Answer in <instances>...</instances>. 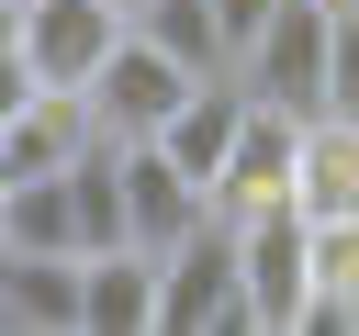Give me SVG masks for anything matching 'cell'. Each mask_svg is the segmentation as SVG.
<instances>
[{"label": "cell", "instance_id": "obj_1", "mask_svg": "<svg viewBox=\"0 0 359 336\" xmlns=\"http://www.w3.org/2000/svg\"><path fill=\"white\" fill-rule=\"evenodd\" d=\"M236 291H247L258 336H303V314H314V224L292 202L236 213Z\"/></svg>", "mask_w": 359, "mask_h": 336}, {"label": "cell", "instance_id": "obj_2", "mask_svg": "<svg viewBox=\"0 0 359 336\" xmlns=\"http://www.w3.org/2000/svg\"><path fill=\"white\" fill-rule=\"evenodd\" d=\"M157 336H247L236 224H224V213H202L180 246H157Z\"/></svg>", "mask_w": 359, "mask_h": 336}, {"label": "cell", "instance_id": "obj_3", "mask_svg": "<svg viewBox=\"0 0 359 336\" xmlns=\"http://www.w3.org/2000/svg\"><path fill=\"white\" fill-rule=\"evenodd\" d=\"M180 90H191V67H180L168 45H146V34L123 22V34H112V56L90 67L79 112H90V134H157V123L180 112Z\"/></svg>", "mask_w": 359, "mask_h": 336}, {"label": "cell", "instance_id": "obj_4", "mask_svg": "<svg viewBox=\"0 0 359 336\" xmlns=\"http://www.w3.org/2000/svg\"><path fill=\"white\" fill-rule=\"evenodd\" d=\"M292 157H303V112H280V101H247L236 112V146H224V168H213V213L236 224V213H258V202H292Z\"/></svg>", "mask_w": 359, "mask_h": 336}, {"label": "cell", "instance_id": "obj_5", "mask_svg": "<svg viewBox=\"0 0 359 336\" xmlns=\"http://www.w3.org/2000/svg\"><path fill=\"white\" fill-rule=\"evenodd\" d=\"M112 168H123V246H146V258H157V246H180V235L213 213V202H202V179H180L157 134H112Z\"/></svg>", "mask_w": 359, "mask_h": 336}, {"label": "cell", "instance_id": "obj_6", "mask_svg": "<svg viewBox=\"0 0 359 336\" xmlns=\"http://www.w3.org/2000/svg\"><path fill=\"white\" fill-rule=\"evenodd\" d=\"M123 0H22V67L34 90H90V67L112 56Z\"/></svg>", "mask_w": 359, "mask_h": 336}, {"label": "cell", "instance_id": "obj_7", "mask_svg": "<svg viewBox=\"0 0 359 336\" xmlns=\"http://www.w3.org/2000/svg\"><path fill=\"white\" fill-rule=\"evenodd\" d=\"M79 336H157V258L146 246L79 258Z\"/></svg>", "mask_w": 359, "mask_h": 336}, {"label": "cell", "instance_id": "obj_8", "mask_svg": "<svg viewBox=\"0 0 359 336\" xmlns=\"http://www.w3.org/2000/svg\"><path fill=\"white\" fill-rule=\"evenodd\" d=\"M0 325L11 336H79V258L0 246Z\"/></svg>", "mask_w": 359, "mask_h": 336}, {"label": "cell", "instance_id": "obj_9", "mask_svg": "<svg viewBox=\"0 0 359 336\" xmlns=\"http://www.w3.org/2000/svg\"><path fill=\"white\" fill-rule=\"evenodd\" d=\"M236 112H247V90H236V78H191V90H180V112L157 123L168 168L213 190V168H224V146H236Z\"/></svg>", "mask_w": 359, "mask_h": 336}, {"label": "cell", "instance_id": "obj_10", "mask_svg": "<svg viewBox=\"0 0 359 336\" xmlns=\"http://www.w3.org/2000/svg\"><path fill=\"white\" fill-rule=\"evenodd\" d=\"M90 146V112H79V90H34L11 123H0V179H45V168H67Z\"/></svg>", "mask_w": 359, "mask_h": 336}, {"label": "cell", "instance_id": "obj_11", "mask_svg": "<svg viewBox=\"0 0 359 336\" xmlns=\"http://www.w3.org/2000/svg\"><path fill=\"white\" fill-rule=\"evenodd\" d=\"M292 213H359V123L303 112V157H292Z\"/></svg>", "mask_w": 359, "mask_h": 336}, {"label": "cell", "instance_id": "obj_12", "mask_svg": "<svg viewBox=\"0 0 359 336\" xmlns=\"http://www.w3.org/2000/svg\"><path fill=\"white\" fill-rule=\"evenodd\" d=\"M348 325H359V213H325L314 224V314H303V336H348Z\"/></svg>", "mask_w": 359, "mask_h": 336}, {"label": "cell", "instance_id": "obj_13", "mask_svg": "<svg viewBox=\"0 0 359 336\" xmlns=\"http://www.w3.org/2000/svg\"><path fill=\"white\" fill-rule=\"evenodd\" d=\"M0 246H45V258H79L67 168H45V179H0Z\"/></svg>", "mask_w": 359, "mask_h": 336}, {"label": "cell", "instance_id": "obj_14", "mask_svg": "<svg viewBox=\"0 0 359 336\" xmlns=\"http://www.w3.org/2000/svg\"><path fill=\"white\" fill-rule=\"evenodd\" d=\"M123 22H135L146 45H168L191 78H224V22H213V0H135Z\"/></svg>", "mask_w": 359, "mask_h": 336}, {"label": "cell", "instance_id": "obj_15", "mask_svg": "<svg viewBox=\"0 0 359 336\" xmlns=\"http://www.w3.org/2000/svg\"><path fill=\"white\" fill-rule=\"evenodd\" d=\"M337 123H359V0H325V101Z\"/></svg>", "mask_w": 359, "mask_h": 336}, {"label": "cell", "instance_id": "obj_16", "mask_svg": "<svg viewBox=\"0 0 359 336\" xmlns=\"http://www.w3.org/2000/svg\"><path fill=\"white\" fill-rule=\"evenodd\" d=\"M22 101H34V67H22V45H0V123H11Z\"/></svg>", "mask_w": 359, "mask_h": 336}, {"label": "cell", "instance_id": "obj_17", "mask_svg": "<svg viewBox=\"0 0 359 336\" xmlns=\"http://www.w3.org/2000/svg\"><path fill=\"white\" fill-rule=\"evenodd\" d=\"M123 11H135V0H123Z\"/></svg>", "mask_w": 359, "mask_h": 336}]
</instances>
